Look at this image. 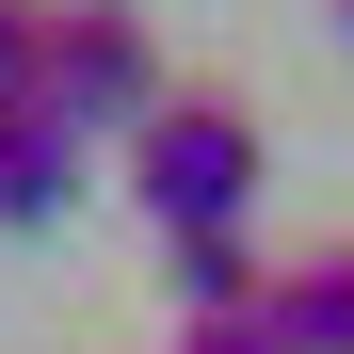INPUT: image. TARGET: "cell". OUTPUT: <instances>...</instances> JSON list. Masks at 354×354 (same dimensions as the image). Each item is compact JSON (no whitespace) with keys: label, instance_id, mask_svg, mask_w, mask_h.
<instances>
[{"label":"cell","instance_id":"4","mask_svg":"<svg viewBox=\"0 0 354 354\" xmlns=\"http://www.w3.org/2000/svg\"><path fill=\"white\" fill-rule=\"evenodd\" d=\"M258 354H354V242L274 258V290H258Z\"/></svg>","mask_w":354,"mask_h":354},{"label":"cell","instance_id":"3","mask_svg":"<svg viewBox=\"0 0 354 354\" xmlns=\"http://www.w3.org/2000/svg\"><path fill=\"white\" fill-rule=\"evenodd\" d=\"M81 161H97V145H81L48 97H17V113H0V242L65 225V209H81Z\"/></svg>","mask_w":354,"mask_h":354},{"label":"cell","instance_id":"2","mask_svg":"<svg viewBox=\"0 0 354 354\" xmlns=\"http://www.w3.org/2000/svg\"><path fill=\"white\" fill-rule=\"evenodd\" d=\"M32 97L65 113L81 145H129L145 113L177 97V81H161V32H145V0H48V65H32Z\"/></svg>","mask_w":354,"mask_h":354},{"label":"cell","instance_id":"7","mask_svg":"<svg viewBox=\"0 0 354 354\" xmlns=\"http://www.w3.org/2000/svg\"><path fill=\"white\" fill-rule=\"evenodd\" d=\"M161 354H258V322H177Z\"/></svg>","mask_w":354,"mask_h":354},{"label":"cell","instance_id":"1","mask_svg":"<svg viewBox=\"0 0 354 354\" xmlns=\"http://www.w3.org/2000/svg\"><path fill=\"white\" fill-rule=\"evenodd\" d=\"M129 194H145L161 242H177V225H242L258 209V113L209 97V81H177L145 129H129Z\"/></svg>","mask_w":354,"mask_h":354},{"label":"cell","instance_id":"5","mask_svg":"<svg viewBox=\"0 0 354 354\" xmlns=\"http://www.w3.org/2000/svg\"><path fill=\"white\" fill-rule=\"evenodd\" d=\"M258 290H274L258 225H177V242H161V306L177 322H258Z\"/></svg>","mask_w":354,"mask_h":354},{"label":"cell","instance_id":"6","mask_svg":"<svg viewBox=\"0 0 354 354\" xmlns=\"http://www.w3.org/2000/svg\"><path fill=\"white\" fill-rule=\"evenodd\" d=\"M32 65H48V0H0V113L32 97Z\"/></svg>","mask_w":354,"mask_h":354},{"label":"cell","instance_id":"8","mask_svg":"<svg viewBox=\"0 0 354 354\" xmlns=\"http://www.w3.org/2000/svg\"><path fill=\"white\" fill-rule=\"evenodd\" d=\"M338 32H354V0H338Z\"/></svg>","mask_w":354,"mask_h":354}]
</instances>
